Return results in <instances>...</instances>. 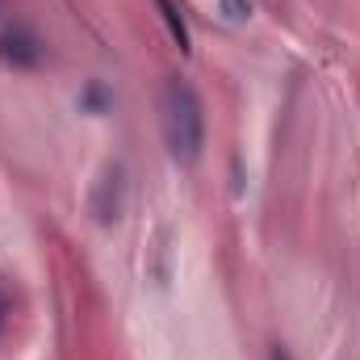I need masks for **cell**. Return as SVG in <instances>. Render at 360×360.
<instances>
[{
	"mask_svg": "<svg viewBox=\"0 0 360 360\" xmlns=\"http://www.w3.org/2000/svg\"><path fill=\"white\" fill-rule=\"evenodd\" d=\"M160 122H164L168 155L184 168L197 164L201 147H205V109H201V96L188 80H168L164 105H160Z\"/></svg>",
	"mask_w": 360,
	"mask_h": 360,
	"instance_id": "obj_1",
	"label": "cell"
},
{
	"mask_svg": "<svg viewBox=\"0 0 360 360\" xmlns=\"http://www.w3.org/2000/svg\"><path fill=\"white\" fill-rule=\"evenodd\" d=\"M0 59L13 63V68H38V63H42V42H38L30 30L13 25V30L0 34Z\"/></svg>",
	"mask_w": 360,
	"mask_h": 360,
	"instance_id": "obj_2",
	"label": "cell"
},
{
	"mask_svg": "<svg viewBox=\"0 0 360 360\" xmlns=\"http://www.w3.org/2000/svg\"><path fill=\"white\" fill-rule=\"evenodd\" d=\"M117 188H122V168H109L105 180H101V197L92 201V210H96L101 222H113L117 218Z\"/></svg>",
	"mask_w": 360,
	"mask_h": 360,
	"instance_id": "obj_3",
	"label": "cell"
},
{
	"mask_svg": "<svg viewBox=\"0 0 360 360\" xmlns=\"http://www.w3.org/2000/svg\"><path fill=\"white\" fill-rule=\"evenodd\" d=\"M155 4H160V17H164L172 42H176L180 51H188V25H184V17H180V4L176 0H155Z\"/></svg>",
	"mask_w": 360,
	"mask_h": 360,
	"instance_id": "obj_4",
	"label": "cell"
},
{
	"mask_svg": "<svg viewBox=\"0 0 360 360\" xmlns=\"http://www.w3.org/2000/svg\"><path fill=\"white\" fill-rule=\"evenodd\" d=\"M222 4H226V13H231L235 21H243V17H252V4H248V0H222Z\"/></svg>",
	"mask_w": 360,
	"mask_h": 360,
	"instance_id": "obj_5",
	"label": "cell"
},
{
	"mask_svg": "<svg viewBox=\"0 0 360 360\" xmlns=\"http://www.w3.org/2000/svg\"><path fill=\"white\" fill-rule=\"evenodd\" d=\"M4 319H8V302H4V293H0V331H4Z\"/></svg>",
	"mask_w": 360,
	"mask_h": 360,
	"instance_id": "obj_6",
	"label": "cell"
},
{
	"mask_svg": "<svg viewBox=\"0 0 360 360\" xmlns=\"http://www.w3.org/2000/svg\"><path fill=\"white\" fill-rule=\"evenodd\" d=\"M269 360H289V352H285V348H272V356Z\"/></svg>",
	"mask_w": 360,
	"mask_h": 360,
	"instance_id": "obj_7",
	"label": "cell"
}]
</instances>
